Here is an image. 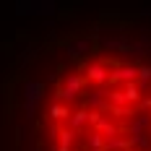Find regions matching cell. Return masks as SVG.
<instances>
[{"mask_svg": "<svg viewBox=\"0 0 151 151\" xmlns=\"http://www.w3.org/2000/svg\"><path fill=\"white\" fill-rule=\"evenodd\" d=\"M0 151H151V21L96 11L18 37Z\"/></svg>", "mask_w": 151, "mask_h": 151, "instance_id": "1", "label": "cell"}]
</instances>
